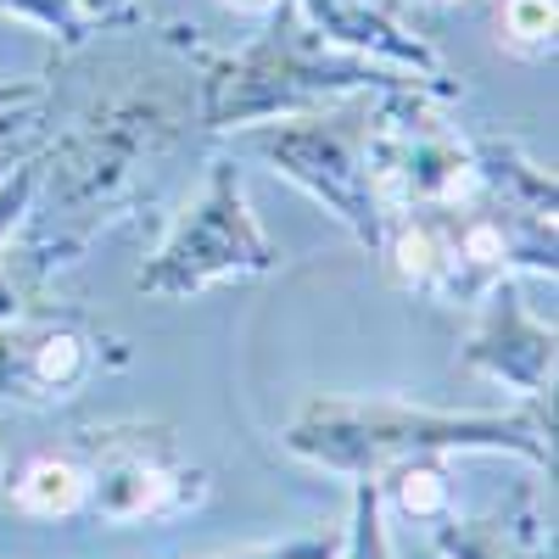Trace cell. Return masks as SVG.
<instances>
[{
	"instance_id": "cell-7",
	"label": "cell",
	"mask_w": 559,
	"mask_h": 559,
	"mask_svg": "<svg viewBox=\"0 0 559 559\" xmlns=\"http://www.w3.org/2000/svg\"><path fill=\"white\" fill-rule=\"evenodd\" d=\"M509 23H515V34H526V39H543L554 28V7L548 0H515V7H509Z\"/></svg>"
},
{
	"instance_id": "cell-1",
	"label": "cell",
	"mask_w": 559,
	"mask_h": 559,
	"mask_svg": "<svg viewBox=\"0 0 559 559\" xmlns=\"http://www.w3.org/2000/svg\"><path fill=\"white\" fill-rule=\"evenodd\" d=\"M286 448L324 464L376 481L397 459H431L448 448H515L537 464H548V437L526 414H431L408 403H313L286 431Z\"/></svg>"
},
{
	"instance_id": "cell-6",
	"label": "cell",
	"mask_w": 559,
	"mask_h": 559,
	"mask_svg": "<svg viewBox=\"0 0 559 559\" xmlns=\"http://www.w3.org/2000/svg\"><path fill=\"white\" fill-rule=\"evenodd\" d=\"M353 559H386V537H381V498H376V487H364V492H358Z\"/></svg>"
},
{
	"instance_id": "cell-8",
	"label": "cell",
	"mask_w": 559,
	"mask_h": 559,
	"mask_svg": "<svg viewBox=\"0 0 559 559\" xmlns=\"http://www.w3.org/2000/svg\"><path fill=\"white\" fill-rule=\"evenodd\" d=\"M331 548L324 543H297V548H269V554H252V559H324Z\"/></svg>"
},
{
	"instance_id": "cell-4",
	"label": "cell",
	"mask_w": 559,
	"mask_h": 559,
	"mask_svg": "<svg viewBox=\"0 0 559 559\" xmlns=\"http://www.w3.org/2000/svg\"><path fill=\"white\" fill-rule=\"evenodd\" d=\"M437 548L448 554V559H537V554H526L515 537H509L498 521H453V526H442L437 532Z\"/></svg>"
},
{
	"instance_id": "cell-3",
	"label": "cell",
	"mask_w": 559,
	"mask_h": 559,
	"mask_svg": "<svg viewBox=\"0 0 559 559\" xmlns=\"http://www.w3.org/2000/svg\"><path fill=\"white\" fill-rule=\"evenodd\" d=\"M12 498H17V509H28V515H73V509L90 498V476L68 459H34L17 476Z\"/></svg>"
},
{
	"instance_id": "cell-2",
	"label": "cell",
	"mask_w": 559,
	"mask_h": 559,
	"mask_svg": "<svg viewBox=\"0 0 559 559\" xmlns=\"http://www.w3.org/2000/svg\"><path fill=\"white\" fill-rule=\"evenodd\" d=\"M197 471L168 464L163 448H146V437H134L123 448H107V459L90 476V503L107 521H146V515H174L197 498Z\"/></svg>"
},
{
	"instance_id": "cell-5",
	"label": "cell",
	"mask_w": 559,
	"mask_h": 559,
	"mask_svg": "<svg viewBox=\"0 0 559 559\" xmlns=\"http://www.w3.org/2000/svg\"><path fill=\"white\" fill-rule=\"evenodd\" d=\"M397 503L419 521H431L448 509V481L431 459H397Z\"/></svg>"
}]
</instances>
